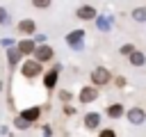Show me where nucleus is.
<instances>
[{"label": "nucleus", "mask_w": 146, "mask_h": 137, "mask_svg": "<svg viewBox=\"0 0 146 137\" xmlns=\"http://www.w3.org/2000/svg\"><path fill=\"white\" fill-rule=\"evenodd\" d=\"M41 62L39 59H27V62H23V66H21V73H23V78H27V80H32V78H36V75H41Z\"/></svg>", "instance_id": "f257e3e1"}, {"label": "nucleus", "mask_w": 146, "mask_h": 137, "mask_svg": "<svg viewBox=\"0 0 146 137\" xmlns=\"http://www.w3.org/2000/svg\"><path fill=\"white\" fill-rule=\"evenodd\" d=\"M112 80V73H110V68H103V66H98V68H94L91 71V84H96V87H103V84H107Z\"/></svg>", "instance_id": "f03ea898"}, {"label": "nucleus", "mask_w": 146, "mask_h": 137, "mask_svg": "<svg viewBox=\"0 0 146 137\" xmlns=\"http://www.w3.org/2000/svg\"><path fill=\"white\" fill-rule=\"evenodd\" d=\"M128 121H130L132 126H141V123L146 121V112H144L141 107H132V110H128Z\"/></svg>", "instance_id": "7ed1b4c3"}, {"label": "nucleus", "mask_w": 146, "mask_h": 137, "mask_svg": "<svg viewBox=\"0 0 146 137\" xmlns=\"http://www.w3.org/2000/svg\"><path fill=\"white\" fill-rule=\"evenodd\" d=\"M32 53L36 55V59H39L41 64H43V62H50V59H52V48H50V46H39V48L34 46V50H32Z\"/></svg>", "instance_id": "20e7f679"}, {"label": "nucleus", "mask_w": 146, "mask_h": 137, "mask_svg": "<svg viewBox=\"0 0 146 137\" xmlns=\"http://www.w3.org/2000/svg\"><path fill=\"white\" fill-rule=\"evenodd\" d=\"M98 98V89H96V84L94 87H82V91H80V103H91V100H96Z\"/></svg>", "instance_id": "39448f33"}, {"label": "nucleus", "mask_w": 146, "mask_h": 137, "mask_svg": "<svg viewBox=\"0 0 146 137\" xmlns=\"http://www.w3.org/2000/svg\"><path fill=\"white\" fill-rule=\"evenodd\" d=\"M78 18H80V21H91V18H96V9L89 7V5H82V7L78 9Z\"/></svg>", "instance_id": "423d86ee"}, {"label": "nucleus", "mask_w": 146, "mask_h": 137, "mask_svg": "<svg viewBox=\"0 0 146 137\" xmlns=\"http://www.w3.org/2000/svg\"><path fill=\"white\" fill-rule=\"evenodd\" d=\"M16 32L32 34V32H36V23H34V21H18V25H16Z\"/></svg>", "instance_id": "0eeeda50"}, {"label": "nucleus", "mask_w": 146, "mask_h": 137, "mask_svg": "<svg viewBox=\"0 0 146 137\" xmlns=\"http://www.w3.org/2000/svg\"><path fill=\"white\" fill-rule=\"evenodd\" d=\"M98 123H100V116H98L96 112H91V114H87V116H84V128L96 130V128H98Z\"/></svg>", "instance_id": "6e6552de"}, {"label": "nucleus", "mask_w": 146, "mask_h": 137, "mask_svg": "<svg viewBox=\"0 0 146 137\" xmlns=\"http://www.w3.org/2000/svg\"><path fill=\"white\" fill-rule=\"evenodd\" d=\"M121 114H123V105H121V103H114V105H110V107H107V116L119 119Z\"/></svg>", "instance_id": "1a4fd4ad"}, {"label": "nucleus", "mask_w": 146, "mask_h": 137, "mask_svg": "<svg viewBox=\"0 0 146 137\" xmlns=\"http://www.w3.org/2000/svg\"><path fill=\"white\" fill-rule=\"evenodd\" d=\"M16 50H18V53H25V55H27V53H32V50H34V41L25 39V41H21V43H18V48H16Z\"/></svg>", "instance_id": "9d476101"}, {"label": "nucleus", "mask_w": 146, "mask_h": 137, "mask_svg": "<svg viewBox=\"0 0 146 137\" xmlns=\"http://www.w3.org/2000/svg\"><path fill=\"white\" fill-rule=\"evenodd\" d=\"M144 59H146V57H144L141 53H137V48H135V50L130 53V62H132L135 66H141V64H144Z\"/></svg>", "instance_id": "9b49d317"}, {"label": "nucleus", "mask_w": 146, "mask_h": 137, "mask_svg": "<svg viewBox=\"0 0 146 137\" xmlns=\"http://www.w3.org/2000/svg\"><path fill=\"white\" fill-rule=\"evenodd\" d=\"M23 119H25V121H36V119H39V107L25 110V112H23Z\"/></svg>", "instance_id": "f8f14e48"}, {"label": "nucleus", "mask_w": 146, "mask_h": 137, "mask_svg": "<svg viewBox=\"0 0 146 137\" xmlns=\"http://www.w3.org/2000/svg\"><path fill=\"white\" fill-rule=\"evenodd\" d=\"M55 82H57V68H52V71L46 75V87H48V89H52V87H55Z\"/></svg>", "instance_id": "ddd939ff"}, {"label": "nucleus", "mask_w": 146, "mask_h": 137, "mask_svg": "<svg viewBox=\"0 0 146 137\" xmlns=\"http://www.w3.org/2000/svg\"><path fill=\"white\" fill-rule=\"evenodd\" d=\"M132 18H135V21H146V7H137V9L132 11Z\"/></svg>", "instance_id": "4468645a"}, {"label": "nucleus", "mask_w": 146, "mask_h": 137, "mask_svg": "<svg viewBox=\"0 0 146 137\" xmlns=\"http://www.w3.org/2000/svg\"><path fill=\"white\" fill-rule=\"evenodd\" d=\"M132 50H135V43H123L121 46V55H130Z\"/></svg>", "instance_id": "2eb2a0df"}, {"label": "nucleus", "mask_w": 146, "mask_h": 137, "mask_svg": "<svg viewBox=\"0 0 146 137\" xmlns=\"http://www.w3.org/2000/svg\"><path fill=\"white\" fill-rule=\"evenodd\" d=\"M32 5L39 9H46V7H50V0H32Z\"/></svg>", "instance_id": "dca6fc26"}, {"label": "nucleus", "mask_w": 146, "mask_h": 137, "mask_svg": "<svg viewBox=\"0 0 146 137\" xmlns=\"http://www.w3.org/2000/svg\"><path fill=\"white\" fill-rule=\"evenodd\" d=\"M5 21H7V11L0 7V23H5Z\"/></svg>", "instance_id": "f3484780"}, {"label": "nucleus", "mask_w": 146, "mask_h": 137, "mask_svg": "<svg viewBox=\"0 0 146 137\" xmlns=\"http://www.w3.org/2000/svg\"><path fill=\"white\" fill-rule=\"evenodd\" d=\"M59 98H62V100H68V98H71V94H68V91H62V94H59Z\"/></svg>", "instance_id": "a211bd4d"}, {"label": "nucleus", "mask_w": 146, "mask_h": 137, "mask_svg": "<svg viewBox=\"0 0 146 137\" xmlns=\"http://www.w3.org/2000/svg\"><path fill=\"white\" fill-rule=\"evenodd\" d=\"M100 135H103V137H112V135H114V130H100Z\"/></svg>", "instance_id": "6ab92c4d"}, {"label": "nucleus", "mask_w": 146, "mask_h": 137, "mask_svg": "<svg viewBox=\"0 0 146 137\" xmlns=\"http://www.w3.org/2000/svg\"><path fill=\"white\" fill-rule=\"evenodd\" d=\"M2 87H5V84H2V80H0V91H2Z\"/></svg>", "instance_id": "aec40b11"}]
</instances>
